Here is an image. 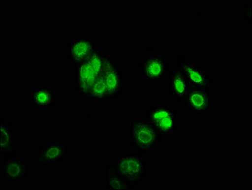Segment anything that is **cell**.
<instances>
[{
    "label": "cell",
    "mask_w": 252,
    "mask_h": 190,
    "mask_svg": "<svg viewBox=\"0 0 252 190\" xmlns=\"http://www.w3.org/2000/svg\"><path fill=\"white\" fill-rule=\"evenodd\" d=\"M103 55L97 49L89 58L75 67L76 88L80 96L88 99L91 87L102 70Z\"/></svg>",
    "instance_id": "1"
},
{
    "label": "cell",
    "mask_w": 252,
    "mask_h": 190,
    "mask_svg": "<svg viewBox=\"0 0 252 190\" xmlns=\"http://www.w3.org/2000/svg\"><path fill=\"white\" fill-rule=\"evenodd\" d=\"M114 166L132 185L140 184L144 180L147 162L140 154L126 153L117 157Z\"/></svg>",
    "instance_id": "2"
},
{
    "label": "cell",
    "mask_w": 252,
    "mask_h": 190,
    "mask_svg": "<svg viewBox=\"0 0 252 190\" xmlns=\"http://www.w3.org/2000/svg\"><path fill=\"white\" fill-rule=\"evenodd\" d=\"M146 121L161 137L169 136L178 129V114L176 110L166 105L152 107L148 112Z\"/></svg>",
    "instance_id": "3"
},
{
    "label": "cell",
    "mask_w": 252,
    "mask_h": 190,
    "mask_svg": "<svg viewBox=\"0 0 252 190\" xmlns=\"http://www.w3.org/2000/svg\"><path fill=\"white\" fill-rule=\"evenodd\" d=\"M131 144L138 152H149L160 142L161 136L147 121H132L129 127Z\"/></svg>",
    "instance_id": "4"
},
{
    "label": "cell",
    "mask_w": 252,
    "mask_h": 190,
    "mask_svg": "<svg viewBox=\"0 0 252 190\" xmlns=\"http://www.w3.org/2000/svg\"><path fill=\"white\" fill-rule=\"evenodd\" d=\"M102 73L108 90V100H116L123 93L124 79L120 67L108 55H103Z\"/></svg>",
    "instance_id": "5"
},
{
    "label": "cell",
    "mask_w": 252,
    "mask_h": 190,
    "mask_svg": "<svg viewBox=\"0 0 252 190\" xmlns=\"http://www.w3.org/2000/svg\"><path fill=\"white\" fill-rule=\"evenodd\" d=\"M140 68L143 80L147 82L162 81L167 74V61L161 55H148L141 60Z\"/></svg>",
    "instance_id": "6"
},
{
    "label": "cell",
    "mask_w": 252,
    "mask_h": 190,
    "mask_svg": "<svg viewBox=\"0 0 252 190\" xmlns=\"http://www.w3.org/2000/svg\"><path fill=\"white\" fill-rule=\"evenodd\" d=\"M182 103L192 113L204 114L211 110L213 100L209 89L192 87L183 99Z\"/></svg>",
    "instance_id": "7"
},
{
    "label": "cell",
    "mask_w": 252,
    "mask_h": 190,
    "mask_svg": "<svg viewBox=\"0 0 252 190\" xmlns=\"http://www.w3.org/2000/svg\"><path fill=\"white\" fill-rule=\"evenodd\" d=\"M176 65L184 73L192 87L207 89L211 88L213 80L200 66L191 63L183 56L177 57Z\"/></svg>",
    "instance_id": "8"
},
{
    "label": "cell",
    "mask_w": 252,
    "mask_h": 190,
    "mask_svg": "<svg viewBox=\"0 0 252 190\" xmlns=\"http://www.w3.org/2000/svg\"><path fill=\"white\" fill-rule=\"evenodd\" d=\"M98 48L94 39L79 36L68 44V59L74 67L83 63Z\"/></svg>",
    "instance_id": "9"
},
{
    "label": "cell",
    "mask_w": 252,
    "mask_h": 190,
    "mask_svg": "<svg viewBox=\"0 0 252 190\" xmlns=\"http://www.w3.org/2000/svg\"><path fill=\"white\" fill-rule=\"evenodd\" d=\"M68 146L61 141L47 143L39 149L36 161L40 165H50L61 162L67 156Z\"/></svg>",
    "instance_id": "10"
},
{
    "label": "cell",
    "mask_w": 252,
    "mask_h": 190,
    "mask_svg": "<svg viewBox=\"0 0 252 190\" xmlns=\"http://www.w3.org/2000/svg\"><path fill=\"white\" fill-rule=\"evenodd\" d=\"M1 171L4 180L8 183H21L30 174V165L15 157H6L4 158Z\"/></svg>",
    "instance_id": "11"
},
{
    "label": "cell",
    "mask_w": 252,
    "mask_h": 190,
    "mask_svg": "<svg viewBox=\"0 0 252 190\" xmlns=\"http://www.w3.org/2000/svg\"><path fill=\"white\" fill-rule=\"evenodd\" d=\"M167 85L172 96L181 103L187 93L192 88L184 73L177 65L172 67L170 72Z\"/></svg>",
    "instance_id": "12"
},
{
    "label": "cell",
    "mask_w": 252,
    "mask_h": 190,
    "mask_svg": "<svg viewBox=\"0 0 252 190\" xmlns=\"http://www.w3.org/2000/svg\"><path fill=\"white\" fill-rule=\"evenodd\" d=\"M31 103L33 107L45 111L55 105L56 94L49 86H37L31 92Z\"/></svg>",
    "instance_id": "13"
},
{
    "label": "cell",
    "mask_w": 252,
    "mask_h": 190,
    "mask_svg": "<svg viewBox=\"0 0 252 190\" xmlns=\"http://www.w3.org/2000/svg\"><path fill=\"white\" fill-rule=\"evenodd\" d=\"M1 149L0 156L15 157L17 150L15 147V133L12 131V125L8 121L1 120Z\"/></svg>",
    "instance_id": "14"
},
{
    "label": "cell",
    "mask_w": 252,
    "mask_h": 190,
    "mask_svg": "<svg viewBox=\"0 0 252 190\" xmlns=\"http://www.w3.org/2000/svg\"><path fill=\"white\" fill-rule=\"evenodd\" d=\"M105 183L110 190H132L131 183L119 174L114 166L105 167Z\"/></svg>",
    "instance_id": "15"
},
{
    "label": "cell",
    "mask_w": 252,
    "mask_h": 190,
    "mask_svg": "<svg viewBox=\"0 0 252 190\" xmlns=\"http://www.w3.org/2000/svg\"><path fill=\"white\" fill-rule=\"evenodd\" d=\"M88 99L96 102H105L108 100V90L102 70L91 87Z\"/></svg>",
    "instance_id": "16"
},
{
    "label": "cell",
    "mask_w": 252,
    "mask_h": 190,
    "mask_svg": "<svg viewBox=\"0 0 252 190\" xmlns=\"http://www.w3.org/2000/svg\"><path fill=\"white\" fill-rule=\"evenodd\" d=\"M252 3L247 4L245 7L244 15L249 22H252Z\"/></svg>",
    "instance_id": "17"
}]
</instances>
